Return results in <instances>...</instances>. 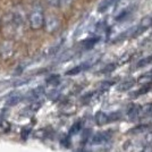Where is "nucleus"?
Returning <instances> with one entry per match:
<instances>
[{"label":"nucleus","mask_w":152,"mask_h":152,"mask_svg":"<svg viewBox=\"0 0 152 152\" xmlns=\"http://www.w3.org/2000/svg\"><path fill=\"white\" fill-rule=\"evenodd\" d=\"M25 23V15L22 9H15L6 14L2 18V32L10 38L22 31Z\"/></svg>","instance_id":"1"},{"label":"nucleus","mask_w":152,"mask_h":152,"mask_svg":"<svg viewBox=\"0 0 152 152\" xmlns=\"http://www.w3.org/2000/svg\"><path fill=\"white\" fill-rule=\"evenodd\" d=\"M23 100V96L19 94H13L7 99V106H16Z\"/></svg>","instance_id":"13"},{"label":"nucleus","mask_w":152,"mask_h":152,"mask_svg":"<svg viewBox=\"0 0 152 152\" xmlns=\"http://www.w3.org/2000/svg\"><path fill=\"white\" fill-rule=\"evenodd\" d=\"M59 25H60V22L58 19L57 16L55 15H48L45 17V30L48 33H55L59 28Z\"/></svg>","instance_id":"3"},{"label":"nucleus","mask_w":152,"mask_h":152,"mask_svg":"<svg viewBox=\"0 0 152 152\" xmlns=\"http://www.w3.org/2000/svg\"><path fill=\"white\" fill-rule=\"evenodd\" d=\"M139 110H140V107L133 104L132 107L129 108V110H128V117H129L131 119H134L136 116H139Z\"/></svg>","instance_id":"17"},{"label":"nucleus","mask_w":152,"mask_h":152,"mask_svg":"<svg viewBox=\"0 0 152 152\" xmlns=\"http://www.w3.org/2000/svg\"><path fill=\"white\" fill-rule=\"evenodd\" d=\"M152 89V82L151 83H146V84H142V88L139 89L136 92H135V95L139 96V95H143L148 93L149 91H151Z\"/></svg>","instance_id":"15"},{"label":"nucleus","mask_w":152,"mask_h":152,"mask_svg":"<svg viewBox=\"0 0 152 152\" xmlns=\"http://www.w3.org/2000/svg\"><path fill=\"white\" fill-rule=\"evenodd\" d=\"M99 40H100V37H91V38H88L85 39L84 41H82L81 45L83 47V49L89 50V49H92L99 42Z\"/></svg>","instance_id":"9"},{"label":"nucleus","mask_w":152,"mask_h":152,"mask_svg":"<svg viewBox=\"0 0 152 152\" xmlns=\"http://www.w3.org/2000/svg\"><path fill=\"white\" fill-rule=\"evenodd\" d=\"M151 25H152V16H145L144 18H142V20L140 22L139 25L135 26L133 38H137L139 35L143 34Z\"/></svg>","instance_id":"4"},{"label":"nucleus","mask_w":152,"mask_h":152,"mask_svg":"<svg viewBox=\"0 0 152 152\" xmlns=\"http://www.w3.org/2000/svg\"><path fill=\"white\" fill-rule=\"evenodd\" d=\"M14 53V47L10 41H6L0 45V56L4 59H8Z\"/></svg>","instance_id":"5"},{"label":"nucleus","mask_w":152,"mask_h":152,"mask_svg":"<svg viewBox=\"0 0 152 152\" xmlns=\"http://www.w3.org/2000/svg\"><path fill=\"white\" fill-rule=\"evenodd\" d=\"M151 114H152V103H151V102H149V103H145V104H143L142 107H140L139 117H142V118H144V117H148V116H150Z\"/></svg>","instance_id":"11"},{"label":"nucleus","mask_w":152,"mask_h":152,"mask_svg":"<svg viewBox=\"0 0 152 152\" xmlns=\"http://www.w3.org/2000/svg\"><path fill=\"white\" fill-rule=\"evenodd\" d=\"M119 117H121L119 111H117V113H113V114L109 116V121H117V119H119Z\"/></svg>","instance_id":"25"},{"label":"nucleus","mask_w":152,"mask_h":152,"mask_svg":"<svg viewBox=\"0 0 152 152\" xmlns=\"http://www.w3.org/2000/svg\"><path fill=\"white\" fill-rule=\"evenodd\" d=\"M92 65H93V61H86V63H83V64H81V65H78V66L73 67L72 69L67 70V72H66V75H76V74H80V73H82L83 70L90 68Z\"/></svg>","instance_id":"6"},{"label":"nucleus","mask_w":152,"mask_h":152,"mask_svg":"<svg viewBox=\"0 0 152 152\" xmlns=\"http://www.w3.org/2000/svg\"><path fill=\"white\" fill-rule=\"evenodd\" d=\"M10 131V124L7 121H0V133H7Z\"/></svg>","instance_id":"21"},{"label":"nucleus","mask_w":152,"mask_h":152,"mask_svg":"<svg viewBox=\"0 0 152 152\" xmlns=\"http://www.w3.org/2000/svg\"><path fill=\"white\" fill-rule=\"evenodd\" d=\"M109 116L107 114H104L103 111H98L95 114V123L99 125V126H103L109 123Z\"/></svg>","instance_id":"10"},{"label":"nucleus","mask_w":152,"mask_h":152,"mask_svg":"<svg viewBox=\"0 0 152 152\" xmlns=\"http://www.w3.org/2000/svg\"><path fill=\"white\" fill-rule=\"evenodd\" d=\"M60 81V77L59 75H50L48 78H47V83L49 84V85H58V83Z\"/></svg>","instance_id":"19"},{"label":"nucleus","mask_w":152,"mask_h":152,"mask_svg":"<svg viewBox=\"0 0 152 152\" xmlns=\"http://www.w3.org/2000/svg\"><path fill=\"white\" fill-rule=\"evenodd\" d=\"M45 14H43V9L40 5H35L32 8L30 16H28V22H30V26L33 30H39L41 28L43 24H45Z\"/></svg>","instance_id":"2"},{"label":"nucleus","mask_w":152,"mask_h":152,"mask_svg":"<svg viewBox=\"0 0 152 152\" xmlns=\"http://www.w3.org/2000/svg\"><path fill=\"white\" fill-rule=\"evenodd\" d=\"M149 64H152V56H149V57H145V58H142L139 63L136 64V67H137V68H140V67H144V66L149 65Z\"/></svg>","instance_id":"18"},{"label":"nucleus","mask_w":152,"mask_h":152,"mask_svg":"<svg viewBox=\"0 0 152 152\" xmlns=\"http://www.w3.org/2000/svg\"><path fill=\"white\" fill-rule=\"evenodd\" d=\"M119 0H102L98 6V12L99 13H106L108 9H110L111 7L116 5Z\"/></svg>","instance_id":"8"},{"label":"nucleus","mask_w":152,"mask_h":152,"mask_svg":"<svg viewBox=\"0 0 152 152\" xmlns=\"http://www.w3.org/2000/svg\"><path fill=\"white\" fill-rule=\"evenodd\" d=\"M110 136H111V132H103V133L95 134L91 140H92L93 144H100V143H103V142L108 141L110 139Z\"/></svg>","instance_id":"7"},{"label":"nucleus","mask_w":152,"mask_h":152,"mask_svg":"<svg viewBox=\"0 0 152 152\" xmlns=\"http://www.w3.org/2000/svg\"><path fill=\"white\" fill-rule=\"evenodd\" d=\"M145 141L148 142V143L152 142V132H149V133L145 135Z\"/></svg>","instance_id":"30"},{"label":"nucleus","mask_w":152,"mask_h":152,"mask_svg":"<svg viewBox=\"0 0 152 152\" xmlns=\"http://www.w3.org/2000/svg\"><path fill=\"white\" fill-rule=\"evenodd\" d=\"M152 82V72H148L145 74L141 75L137 80V83L140 84H146V83H151Z\"/></svg>","instance_id":"16"},{"label":"nucleus","mask_w":152,"mask_h":152,"mask_svg":"<svg viewBox=\"0 0 152 152\" xmlns=\"http://www.w3.org/2000/svg\"><path fill=\"white\" fill-rule=\"evenodd\" d=\"M43 92H45V88L43 86H37L35 89H33L30 92V98H32V99H39L41 95L43 94Z\"/></svg>","instance_id":"14"},{"label":"nucleus","mask_w":152,"mask_h":152,"mask_svg":"<svg viewBox=\"0 0 152 152\" xmlns=\"http://www.w3.org/2000/svg\"><path fill=\"white\" fill-rule=\"evenodd\" d=\"M135 83H136V81H135L134 78H128V80L124 81V82H121V84L118 85V91H121V92L128 91V90H131L132 88H133Z\"/></svg>","instance_id":"12"},{"label":"nucleus","mask_w":152,"mask_h":152,"mask_svg":"<svg viewBox=\"0 0 152 152\" xmlns=\"http://www.w3.org/2000/svg\"><path fill=\"white\" fill-rule=\"evenodd\" d=\"M114 84V82H111V81H107V82H103L101 84V89L102 90H106L108 89V88H110L111 85Z\"/></svg>","instance_id":"26"},{"label":"nucleus","mask_w":152,"mask_h":152,"mask_svg":"<svg viewBox=\"0 0 152 152\" xmlns=\"http://www.w3.org/2000/svg\"><path fill=\"white\" fill-rule=\"evenodd\" d=\"M129 14H131V8H126V9H124V10L116 17V20H117V22L124 20V19H126V17L129 15Z\"/></svg>","instance_id":"22"},{"label":"nucleus","mask_w":152,"mask_h":152,"mask_svg":"<svg viewBox=\"0 0 152 152\" xmlns=\"http://www.w3.org/2000/svg\"><path fill=\"white\" fill-rule=\"evenodd\" d=\"M146 125H142V126H139V127H135L134 129H132V132L133 133H137V132H141V131H143V129H145L146 128Z\"/></svg>","instance_id":"27"},{"label":"nucleus","mask_w":152,"mask_h":152,"mask_svg":"<svg viewBox=\"0 0 152 152\" xmlns=\"http://www.w3.org/2000/svg\"><path fill=\"white\" fill-rule=\"evenodd\" d=\"M142 152H152V146L151 145H146L143 150H142Z\"/></svg>","instance_id":"31"},{"label":"nucleus","mask_w":152,"mask_h":152,"mask_svg":"<svg viewBox=\"0 0 152 152\" xmlns=\"http://www.w3.org/2000/svg\"><path fill=\"white\" fill-rule=\"evenodd\" d=\"M81 127H82V123H81V121H77V123H75L73 126L70 127L69 135H75V134H77L80 131H81Z\"/></svg>","instance_id":"20"},{"label":"nucleus","mask_w":152,"mask_h":152,"mask_svg":"<svg viewBox=\"0 0 152 152\" xmlns=\"http://www.w3.org/2000/svg\"><path fill=\"white\" fill-rule=\"evenodd\" d=\"M59 1H60V0H48V2L50 4L51 6H53V7L59 6Z\"/></svg>","instance_id":"29"},{"label":"nucleus","mask_w":152,"mask_h":152,"mask_svg":"<svg viewBox=\"0 0 152 152\" xmlns=\"http://www.w3.org/2000/svg\"><path fill=\"white\" fill-rule=\"evenodd\" d=\"M30 134H31V127H24L22 129V132H20V136H22V139L24 140V141H26V140L28 139Z\"/></svg>","instance_id":"23"},{"label":"nucleus","mask_w":152,"mask_h":152,"mask_svg":"<svg viewBox=\"0 0 152 152\" xmlns=\"http://www.w3.org/2000/svg\"><path fill=\"white\" fill-rule=\"evenodd\" d=\"M115 68H116V64H109V65H107L101 72L102 73H110V72L115 70Z\"/></svg>","instance_id":"24"},{"label":"nucleus","mask_w":152,"mask_h":152,"mask_svg":"<svg viewBox=\"0 0 152 152\" xmlns=\"http://www.w3.org/2000/svg\"><path fill=\"white\" fill-rule=\"evenodd\" d=\"M61 144H63L64 146H69V139L68 137H64L63 140H61Z\"/></svg>","instance_id":"28"}]
</instances>
